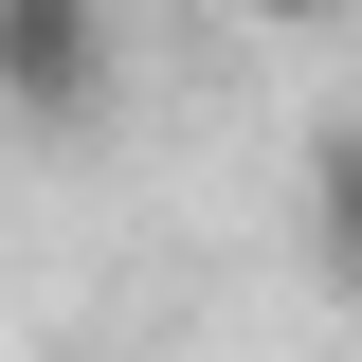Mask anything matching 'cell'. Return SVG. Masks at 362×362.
<instances>
[{
  "label": "cell",
  "instance_id": "obj_1",
  "mask_svg": "<svg viewBox=\"0 0 362 362\" xmlns=\"http://www.w3.org/2000/svg\"><path fill=\"white\" fill-rule=\"evenodd\" d=\"M0 109L18 127H90L109 109V0H0Z\"/></svg>",
  "mask_w": 362,
  "mask_h": 362
},
{
  "label": "cell",
  "instance_id": "obj_2",
  "mask_svg": "<svg viewBox=\"0 0 362 362\" xmlns=\"http://www.w3.org/2000/svg\"><path fill=\"white\" fill-rule=\"evenodd\" d=\"M308 254L362 290V127H326V145H308Z\"/></svg>",
  "mask_w": 362,
  "mask_h": 362
},
{
  "label": "cell",
  "instance_id": "obj_3",
  "mask_svg": "<svg viewBox=\"0 0 362 362\" xmlns=\"http://www.w3.org/2000/svg\"><path fill=\"white\" fill-rule=\"evenodd\" d=\"M235 18H272V37H326V18H344V0H235Z\"/></svg>",
  "mask_w": 362,
  "mask_h": 362
}]
</instances>
